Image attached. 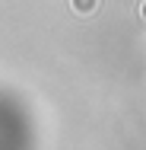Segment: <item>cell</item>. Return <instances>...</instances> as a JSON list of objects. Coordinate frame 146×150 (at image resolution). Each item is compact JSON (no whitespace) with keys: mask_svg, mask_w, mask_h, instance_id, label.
<instances>
[{"mask_svg":"<svg viewBox=\"0 0 146 150\" xmlns=\"http://www.w3.org/2000/svg\"><path fill=\"white\" fill-rule=\"evenodd\" d=\"M140 16H143V23H146V0L140 3Z\"/></svg>","mask_w":146,"mask_h":150,"instance_id":"2","label":"cell"},{"mask_svg":"<svg viewBox=\"0 0 146 150\" xmlns=\"http://www.w3.org/2000/svg\"><path fill=\"white\" fill-rule=\"evenodd\" d=\"M70 10L76 16H92L98 10V0H70Z\"/></svg>","mask_w":146,"mask_h":150,"instance_id":"1","label":"cell"}]
</instances>
